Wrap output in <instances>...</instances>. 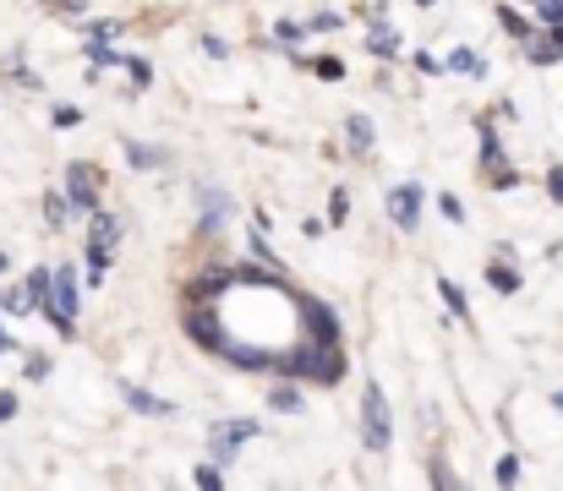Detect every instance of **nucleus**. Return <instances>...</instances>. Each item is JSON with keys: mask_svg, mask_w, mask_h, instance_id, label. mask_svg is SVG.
<instances>
[{"mask_svg": "<svg viewBox=\"0 0 563 491\" xmlns=\"http://www.w3.org/2000/svg\"><path fill=\"white\" fill-rule=\"evenodd\" d=\"M44 311H50V322H55V334L60 339H72L77 334V279H72V268H55L50 273V289H44Z\"/></svg>", "mask_w": 563, "mask_h": 491, "instance_id": "nucleus-1", "label": "nucleus"}, {"mask_svg": "<svg viewBox=\"0 0 563 491\" xmlns=\"http://www.w3.org/2000/svg\"><path fill=\"white\" fill-rule=\"evenodd\" d=\"M361 426H366V448L372 453H389V442H394V426H389V399L378 393V382H366V393H361Z\"/></svg>", "mask_w": 563, "mask_h": 491, "instance_id": "nucleus-2", "label": "nucleus"}, {"mask_svg": "<svg viewBox=\"0 0 563 491\" xmlns=\"http://www.w3.org/2000/svg\"><path fill=\"white\" fill-rule=\"evenodd\" d=\"M66 191H72L77 208H99V170H93V164H72V170H66Z\"/></svg>", "mask_w": 563, "mask_h": 491, "instance_id": "nucleus-3", "label": "nucleus"}, {"mask_svg": "<svg viewBox=\"0 0 563 491\" xmlns=\"http://www.w3.org/2000/svg\"><path fill=\"white\" fill-rule=\"evenodd\" d=\"M389 213H394L399 229H416V219H421V186H394L389 191Z\"/></svg>", "mask_w": 563, "mask_h": 491, "instance_id": "nucleus-4", "label": "nucleus"}, {"mask_svg": "<svg viewBox=\"0 0 563 491\" xmlns=\"http://www.w3.org/2000/svg\"><path fill=\"white\" fill-rule=\"evenodd\" d=\"M127 404H132V410H143V415H175V404L153 399V393H143V387H127Z\"/></svg>", "mask_w": 563, "mask_h": 491, "instance_id": "nucleus-5", "label": "nucleus"}, {"mask_svg": "<svg viewBox=\"0 0 563 491\" xmlns=\"http://www.w3.org/2000/svg\"><path fill=\"white\" fill-rule=\"evenodd\" d=\"M437 295L449 301V311L459 317V322H471V301H465V289L459 284H449V279H437Z\"/></svg>", "mask_w": 563, "mask_h": 491, "instance_id": "nucleus-6", "label": "nucleus"}, {"mask_svg": "<svg viewBox=\"0 0 563 491\" xmlns=\"http://www.w3.org/2000/svg\"><path fill=\"white\" fill-rule=\"evenodd\" d=\"M345 137H351L356 153H366V148H372V120H366V115H351V120H345Z\"/></svg>", "mask_w": 563, "mask_h": 491, "instance_id": "nucleus-7", "label": "nucleus"}, {"mask_svg": "<svg viewBox=\"0 0 563 491\" xmlns=\"http://www.w3.org/2000/svg\"><path fill=\"white\" fill-rule=\"evenodd\" d=\"M366 50H372V55H394V50H399V39H394V27H389V22H378V27L366 33Z\"/></svg>", "mask_w": 563, "mask_h": 491, "instance_id": "nucleus-8", "label": "nucleus"}, {"mask_svg": "<svg viewBox=\"0 0 563 491\" xmlns=\"http://www.w3.org/2000/svg\"><path fill=\"white\" fill-rule=\"evenodd\" d=\"M127 158L137 164V170H153V164H165L159 148H148V142H127Z\"/></svg>", "mask_w": 563, "mask_h": 491, "instance_id": "nucleus-9", "label": "nucleus"}, {"mask_svg": "<svg viewBox=\"0 0 563 491\" xmlns=\"http://www.w3.org/2000/svg\"><path fill=\"white\" fill-rule=\"evenodd\" d=\"M449 65H454V72H465V77H482V72H487L476 50H454V55H449Z\"/></svg>", "mask_w": 563, "mask_h": 491, "instance_id": "nucleus-10", "label": "nucleus"}, {"mask_svg": "<svg viewBox=\"0 0 563 491\" xmlns=\"http://www.w3.org/2000/svg\"><path fill=\"white\" fill-rule=\"evenodd\" d=\"M44 289H50V268H34V273H27V306H44Z\"/></svg>", "mask_w": 563, "mask_h": 491, "instance_id": "nucleus-11", "label": "nucleus"}, {"mask_svg": "<svg viewBox=\"0 0 563 491\" xmlns=\"http://www.w3.org/2000/svg\"><path fill=\"white\" fill-rule=\"evenodd\" d=\"M487 279H492V289H497V295H514V289H520V273H514V268H504V262H492V273H487Z\"/></svg>", "mask_w": 563, "mask_h": 491, "instance_id": "nucleus-12", "label": "nucleus"}, {"mask_svg": "<svg viewBox=\"0 0 563 491\" xmlns=\"http://www.w3.org/2000/svg\"><path fill=\"white\" fill-rule=\"evenodd\" d=\"M268 404H274V410H290V415H296V410H301V393H296V387H274V393H268Z\"/></svg>", "mask_w": 563, "mask_h": 491, "instance_id": "nucleus-13", "label": "nucleus"}, {"mask_svg": "<svg viewBox=\"0 0 563 491\" xmlns=\"http://www.w3.org/2000/svg\"><path fill=\"white\" fill-rule=\"evenodd\" d=\"M497 22H504V27L514 33V39H530V22H525L520 12H509V6H504V12H497Z\"/></svg>", "mask_w": 563, "mask_h": 491, "instance_id": "nucleus-14", "label": "nucleus"}, {"mask_svg": "<svg viewBox=\"0 0 563 491\" xmlns=\"http://www.w3.org/2000/svg\"><path fill=\"white\" fill-rule=\"evenodd\" d=\"M497 480H504V486L520 480V458H514V453H509V458H497Z\"/></svg>", "mask_w": 563, "mask_h": 491, "instance_id": "nucleus-15", "label": "nucleus"}, {"mask_svg": "<svg viewBox=\"0 0 563 491\" xmlns=\"http://www.w3.org/2000/svg\"><path fill=\"white\" fill-rule=\"evenodd\" d=\"M312 72L328 77V82H339V77H345V65H339V60H312Z\"/></svg>", "mask_w": 563, "mask_h": 491, "instance_id": "nucleus-16", "label": "nucleus"}, {"mask_svg": "<svg viewBox=\"0 0 563 491\" xmlns=\"http://www.w3.org/2000/svg\"><path fill=\"white\" fill-rule=\"evenodd\" d=\"M345 213H351V203H345V191H334V196H328V219H334V224H345Z\"/></svg>", "mask_w": 563, "mask_h": 491, "instance_id": "nucleus-17", "label": "nucleus"}, {"mask_svg": "<svg viewBox=\"0 0 563 491\" xmlns=\"http://www.w3.org/2000/svg\"><path fill=\"white\" fill-rule=\"evenodd\" d=\"M192 480H197V486H208V491H213V486H219V480H225V475H219V464H197V475H192Z\"/></svg>", "mask_w": 563, "mask_h": 491, "instance_id": "nucleus-18", "label": "nucleus"}, {"mask_svg": "<svg viewBox=\"0 0 563 491\" xmlns=\"http://www.w3.org/2000/svg\"><path fill=\"white\" fill-rule=\"evenodd\" d=\"M547 196H552V203H563V164H558V170H547Z\"/></svg>", "mask_w": 563, "mask_h": 491, "instance_id": "nucleus-19", "label": "nucleus"}, {"mask_svg": "<svg viewBox=\"0 0 563 491\" xmlns=\"http://www.w3.org/2000/svg\"><path fill=\"white\" fill-rule=\"evenodd\" d=\"M120 65H127V72H132L137 82H148V77H153V65H148V60H137V55H132V60H120Z\"/></svg>", "mask_w": 563, "mask_h": 491, "instance_id": "nucleus-20", "label": "nucleus"}, {"mask_svg": "<svg viewBox=\"0 0 563 491\" xmlns=\"http://www.w3.org/2000/svg\"><path fill=\"white\" fill-rule=\"evenodd\" d=\"M542 22H547V27L563 22V0H542Z\"/></svg>", "mask_w": 563, "mask_h": 491, "instance_id": "nucleus-21", "label": "nucleus"}, {"mask_svg": "<svg viewBox=\"0 0 563 491\" xmlns=\"http://www.w3.org/2000/svg\"><path fill=\"white\" fill-rule=\"evenodd\" d=\"M27 377H34V382L50 377V360H44V355H27Z\"/></svg>", "mask_w": 563, "mask_h": 491, "instance_id": "nucleus-22", "label": "nucleus"}, {"mask_svg": "<svg viewBox=\"0 0 563 491\" xmlns=\"http://www.w3.org/2000/svg\"><path fill=\"white\" fill-rule=\"evenodd\" d=\"M77 120H82V110H72V104H60V110H55V126H77Z\"/></svg>", "mask_w": 563, "mask_h": 491, "instance_id": "nucleus-23", "label": "nucleus"}, {"mask_svg": "<svg viewBox=\"0 0 563 491\" xmlns=\"http://www.w3.org/2000/svg\"><path fill=\"white\" fill-rule=\"evenodd\" d=\"M306 27H312V33H328V27H339V17H334V12H323V17H312Z\"/></svg>", "mask_w": 563, "mask_h": 491, "instance_id": "nucleus-24", "label": "nucleus"}, {"mask_svg": "<svg viewBox=\"0 0 563 491\" xmlns=\"http://www.w3.org/2000/svg\"><path fill=\"white\" fill-rule=\"evenodd\" d=\"M437 208H443V219H449V224H459V219H465V208L454 203V196H443V203H437Z\"/></svg>", "mask_w": 563, "mask_h": 491, "instance_id": "nucleus-25", "label": "nucleus"}, {"mask_svg": "<svg viewBox=\"0 0 563 491\" xmlns=\"http://www.w3.org/2000/svg\"><path fill=\"white\" fill-rule=\"evenodd\" d=\"M274 33H279V39H285V44H296V39H301V22H279Z\"/></svg>", "mask_w": 563, "mask_h": 491, "instance_id": "nucleus-26", "label": "nucleus"}, {"mask_svg": "<svg viewBox=\"0 0 563 491\" xmlns=\"http://www.w3.org/2000/svg\"><path fill=\"white\" fill-rule=\"evenodd\" d=\"M17 415V393H0V420H12Z\"/></svg>", "mask_w": 563, "mask_h": 491, "instance_id": "nucleus-27", "label": "nucleus"}, {"mask_svg": "<svg viewBox=\"0 0 563 491\" xmlns=\"http://www.w3.org/2000/svg\"><path fill=\"white\" fill-rule=\"evenodd\" d=\"M416 6H432V0H416Z\"/></svg>", "mask_w": 563, "mask_h": 491, "instance_id": "nucleus-28", "label": "nucleus"}, {"mask_svg": "<svg viewBox=\"0 0 563 491\" xmlns=\"http://www.w3.org/2000/svg\"><path fill=\"white\" fill-rule=\"evenodd\" d=\"M0 349H6V334H0Z\"/></svg>", "mask_w": 563, "mask_h": 491, "instance_id": "nucleus-29", "label": "nucleus"}]
</instances>
